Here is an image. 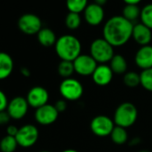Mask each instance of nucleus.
Masks as SVG:
<instances>
[{
  "mask_svg": "<svg viewBox=\"0 0 152 152\" xmlns=\"http://www.w3.org/2000/svg\"><path fill=\"white\" fill-rule=\"evenodd\" d=\"M133 23L122 15L109 18L103 27V38L114 48L126 44L132 35Z\"/></svg>",
  "mask_w": 152,
  "mask_h": 152,
  "instance_id": "nucleus-1",
  "label": "nucleus"
},
{
  "mask_svg": "<svg viewBox=\"0 0 152 152\" xmlns=\"http://www.w3.org/2000/svg\"><path fill=\"white\" fill-rule=\"evenodd\" d=\"M55 50L61 60L73 62L82 53V43L75 36L65 34L57 39Z\"/></svg>",
  "mask_w": 152,
  "mask_h": 152,
  "instance_id": "nucleus-2",
  "label": "nucleus"
},
{
  "mask_svg": "<svg viewBox=\"0 0 152 152\" xmlns=\"http://www.w3.org/2000/svg\"><path fill=\"white\" fill-rule=\"evenodd\" d=\"M137 118L138 110L136 107L130 102H124L119 105L114 115L115 124L125 129L133 125Z\"/></svg>",
  "mask_w": 152,
  "mask_h": 152,
  "instance_id": "nucleus-3",
  "label": "nucleus"
},
{
  "mask_svg": "<svg viewBox=\"0 0 152 152\" xmlns=\"http://www.w3.org/2000/svg\"><path fill=\"white\" fill-rule=\"evenodd\" d=\"M90 55L100 64H107L111 61L114 53V47L108 43L104 38L94 39L90 47Z\"/></svg>",
  "mask_w": 152,
  "mask_h": 152,
  "instance_id": "nucleus-4",
  "label": "nucleus"
},
{
  "mask_svg": "<svg viewBox=\"0 0 152 152\" xmlns=\"http://www.w3.org/2000/svg\"><path fill=\"white\" fill-rule=\"evenodd\" d=\"M59 91L64 99L75 101L82 98L83 94V86L76 79L67 78L60 83Z\"/></svg>",
  "mask_w": 152,
  "mask_h": 152,
  "instance_id": "nucleus-5",
  "label": "nucleus"
},
{
  "mask_svg": "<svg viewBox=\"0 0 152 152\" xmlns=\"http://www.w3.org/2000/svg\"><path fill=\"white\" fill-rule=\"evenodd\" d=\"M19 30L26 35H35L42 29L41 19L34 14L23 15L17 23Z\"/></svg>",
  "mask_w": 152,
  "mask_h": 152,
  "instance_id": "nucleus-6",
  "label": "nucleus"
},
{
  "mask_svg": "<svg viewBox=\"0 0 152 152\" xmlns=\"http://www.w3.org/2000/svg\"><path fill=\"white\" fill-rule=\"evenodd\" d=\"M39 130L33 124H25L19 128L16 135V140L18 145L23 148H31L39 140Z\"/></svg>",
  "mask_w": 152,
  "mask_h": 152,
  "instance_id": "nucleus-7",
  "label": "nucleus"
},
{
  "mask_svg": "<svg viewBox=\"0 0 152 152\" xmlns=\"http://www.w3.org/2000/svg\"><path fill=\"white\" fill-rule=\"evenodd\" d=\"M115 124L114 120L105 115L95 116L91 122V132L99 137H106L111 134Z\"/></svg>",
  "mask_w": 152,
  "mask_h": 152,
  "instance_id": "nucleus-8",
  "label": "nucleus"
},
{
  "mask_svg": "<svg viewBox=\"0 0 152 152\" xmlns=\"http://www.w3.org/2000/svg\"><path fill=\"white\" fill-rule=\"evenodd\" d=\"M98 65V63L91 55L81 54L73 61L75 72L82 76L92 75Z\"/></svg>",
  "mask_w": 152,
  "mask_h": 152,
  "instance_id": "nucleus-9",
  "label": "nucleus"
},
{
  "mask_svg": "<svg viewBox=\"0 0 152 152\" xmlns=\"http://www.w3.org/2000/svg\"><path fill=\"white\" fill-rule=\"evenodd\" d=\"M29 107L30 105L26 98L18 96L9 100L7 111L8 112L12 119L20 120L27 115Z\"/></svg>",
  "mask_w": 152,
  "mask_h": 152,
  "instance_id": "nucleus-10",
  "label": "nucleus"
},
{
  "mask_svg": "<svg viewBox=\"0 0 152 152\" xmlns=\"http://www.w3.org/2000/svg\"><path fill=\"white\" fill-rule=\"evenodd\" d=\"M59 112L54 105L46 104L35 111V120L41 125H50L58 118Z\"/></svg>",
  "mask_w": 152,
  "mask_h": 152,
  "instance_id": "nucleus-11",
  "label": "nucleus"
},
{
  "mask_svg": "<svg viewBox=\"0 0 152 152\" xmlns=\"http://www.w3.org/2000/svg\"><path fill=\"white\" fill-rule=\"evenodd\" d=\"M48 99H49V94L48 91L41 86L32 87L29 91L26 97V99L30 107L36 109L48 104Z\"/></svg>",
  "mask_w": 152,
  "mask_h": 152,
  "instance_id": "nucleus-12",
  "label": "nucleus"
},
{
  "mask_svg": "<svg viewBox=\"0 0 152 152\" xmlns=\"http://www.w3.org/2000/svg\"><path fill=\"white\" fill-rule=\"evenodd\" d=\"M83 18L91 26H98L105 18L104 8L95 3L89 4L83 12Z\"/></svg>",
  "mask_w": 152,
  "mask_h": 152,
  "instance_id": "nucleus-13",
  "label": "nucleus"
},
{
  "mask_svg": "<svg viewBox=\"0 0 152 152\" xmlns=\"http://www.w3.org/2000/svg\"><path fill=\"white\" fill-rule=\"evenodd\" d=\"M114 72L111 70L110 66L107 64H99L94 71L92 76L93 82L99 86H107L108 85L113 79Z\"/></svg>",
  "mask_w": 152,
  "mask_h": 152,
  "instance_id": "nucleus-14",
  "label": "nucleus"
},
{
  "mask_svg": "<svg viewBox=\"0 0 152 152\" xmlns=\"http://www.w3.org/2000/svg\"><path fill=\"white\" fill-rule=\"evenodd\" d=\"M132 38L140 47L148 46L152 40V30L141 23H136L133 25Z\"/></svg>",
  "mask_w": 152,
  "mask_h": 152,
  "instance_id": "nucleus-15",
  "label": "nucleus"
},
{
  "mask_svg": "<svg viewBox=\"0 0 152 152\" xmlns=\"http://www.w3.org/2000/svg\"><path fill=\"white\" fill-rule=\"evenodd\" d=\"M135 64L142 70L152 68V46L140 47L135 54Z\"/></svg>",
  "mask_w": 152,
  "mask_h": 152,
  "instance_id": "nucleus-16",
  "label": "nucleus"
},
{
  "mask_svg": "<svg viewBox=\"0 0 152 152\" xmlns=\"http://www.w3.org/2000/svg\"><path fill=\"white\" fill-rule=\"evenodd\" d=\"M14 66L12 56L6 52H0V81L9 77L14 71Z\"/></svg>",
  "mask_w": 152,
  "mask_h": 152,
  "instance_id": "nucleus-17",
  "label": "nucleus"
},
{
  "mask_svg": "<svg viewBox=\"0 0 152 152\" xmlns=\"http://www.w3.org/2000/svg\"><path fill=\"white\" fill-rule=\"evenodd\" d=\"M37 39L39 43L46 48L55 46L57 40L56 33L49 28H42L37 34Z\"/></svg>",
  "mask_w": 152,
  "mask_h": 152,
  "instance_id": "nucleus-18",
  "label": "nucleus"
},
{
  "mask_svg": "<svg viewBox=\"0 0 152 152\" xmlns=\"http://www.w3.org/2000/svg\"><path fill=\"white\" fill-rule=\"evenodd\" d=\"M110 68L115 74H123L127 71V62L122 55H115L111 59Z\"/></svg>",
  "mask_w": 152,
  "mask_h": 152,
  "instance_id": "nucleus-19",
  "label": "nucleus"
},
{
  "mask_svg": "<svg viewBox=\"0 0 152 152\" xmlns=\"http://www.w3.org/2000/svg\"><path fill=\"white\" fill-rule=\"evenodd\" d=\"M140 11L141 9L138 7V5H125V7L123 8L122 16L133 23V22L140 18Z\"/></svg>",
  "mask_w": 152,
  "mask_h": 152,
  "instance_id": "nucleus-20",
  "label": "nucleus"
},
{
  "mask_svg": "<svg viewBox=\"0 0 152 152\" xmlns=\"http://www.w3.org/2000/svg\"><path fill=\"white\" fill-rule=\"evenodd\" d=\"M110 137H111L112 141L115 144L123 145L128 140V133H127V131L125 128L115 125L110 134Z\"/></svg>",
  "mask_w": 152,
  "mask_h": 152,
  "instance_id": "nucleus-21",
  "label": "nucleus"
},
{
  "mask_svg": "<svg viewBox=\"0 0 152 152\" xmlns=\"http://www.w3.org/2000/svg\"><path fill=\"white\" fill-rule=\"evenodd\" d=\"M66 7L70 13H83L89 3L88 0H66Z\"/></svg>",
  "mask_w": 152,
  "mask_h": 152,
  "instance_id": "nucleus-22",
  "label": "nucleus"
},
{
  "mask_svg": "<svg viewBox=\"0 0 152 152\" xmlns=\"http://www.w3.org/2000/svg\"><path fill=\"white\" fill-rule=\"evenodd\" d=\"M18 142L15 137L6 135L0 140V150L1 152H15L18 147Z\"/></svg>",
  "mask_w": 152,
  "mask_h": 152,
  "instance_id": "nucleus-23",
  "label": "nucleus"
},
{
  "mask_svg": "<svg viewBox=\"0 0 152 152\" xmlns=\"http://www.w3.org/2000/svg\"><path fill=\"white\" fill-rule=\"evenodd\" d=\"M57 72H58V74L64 79L71 78L72 73L75 72L73 62L61 60V62L59 63L58 67H57Z\"/></svg>",
  "mask_w": 152,
  "mask_h": 152,
  "instance_id": "nucleus-24",
  "label": "nucleus"
},
{
  "mask_svg": "<svg viewBox=\"0 0 152 152\" xmlns=\"http://www.w3.org/2000/svg\"><path fill=\"white\" fill-rule=\"evenodd\" d=\"M140 20L142 24L152 30V4H147L141 8Z\"/></svg>",
  "mask_w": 152,
  "mask_h": 152,
  "instance_id": "nucleus-25",
  "label": "nucleus"
},
{
  "mask_svg": "<svg viewBox=\"0 0 152 152\" xmlns=\"http://www.w3.org/2000/svg\"><path fill=\"white\" fill-rule=\"evenodd\" d=\"M124 83L128 88H135L140 85V75L136 72H126L124 75Z\"/></svg>",
  "mask_w": 152,
  "mask_h": 152,
  "instance_id": "nucleus-26",
  "label": "nucleus"
},
{
  "mask_svg": "<svg viewBox=\"0 0 152 152\" xmlns=\"http://www.w3.org/2000/svg\"><path fill=\"white\" fill-rule=\"evenodd\" d=\"M65 25L69 30H77L82 23V17L80 14H76V13H68L65 20H64Z\"/></svg>",
  "mask_w": 152,
  "mask_h": 152,
  "instance_id": "nucleus-27",
  "label": "nucleus"
},
{
  "mask_svg": "<svg viewBox=\"0 0 152 152\" xmlns=\"http://www.w3.org/2000/svg\"><path fill=\"white\" fill-rule=\"evenodd\" d=\"M140 75V85L147 91H152V68L142 70Z\"/></svg>",
  "mask_w": 152,
  "mask_h": 152,
  "instance_id": "nucleus-28",
  "label": "nucleus"
},
{
  "mask_svg": "<svg viewBox=\"0 0 152 152\" xmlns=\"http://www.w3.org/2000/svg\"><path fill=\"white\" fill-rule=\"evenodd\" d=\"M8 103H9V100H8L6 93L3 91L0 90V112L7 110Z\"/></svg>",
  "mask_w": 152,
  "mask_h": 152,
  "instance_id": "nucleus-29",
  "label": "nucleus"
},
{
  "mask_svg": "<svg viewBox=\"0 0 152 152\" xmlns=\"http://www.w3.org/2000/svg\"><path fill=\"white\" fill-rule=\"evenodd\" d=\"M11 116L9 115L8 112L7 110L0 112V125H7L9 124L11 120Z\"/></svg>",
  "mask_w": 152,
  "mask_h": 152,
  "instance_id": "nucleus-30",
  "label": "nucleus"
},
{
  "mask_svg": "<svg viewBox=\"0 0 152 152\" xmlns=\"http://www.w3.org/2000/svg\"><path fill=\"white\" fill-rule=\"evenodd\" d=\"M55 107L56 108V110L61 113V112H64L66 107H67V104H66V100L65 99H60V100H57L56 103L54 105Z\"/></svg>",
  "mask_w": 152,
  "mask_h": 152,
  "instance_id": "nucleus-31",
  "label": "nucleus"
},
{
  "mask_svg": "<svg viewBox=\"0 0 152 152\" xmlns=\"http://www.w3.org/2000/svg\"><path fill=\"white\" fill-rule=\"evenodd\" d=\"M18 131H19V128L18 127H16L14 124H10L7 128V135L13 136V137H16V135L18 133Z\"/></svg>",
  "mask_w": 152,
  "mask_h": 152,
  "instance_id": "nucleus-32",
  "label": "nucleus"
},
{
  "mask_svg": "<svg viewBox=\"0 0 152 152\" xmlns=\"http://www.w3.org/2000/svg\"><path fill=\"white\" fill-rule=\"evenodd\" d=\"M21 73L24 77H30L31 76V71L27 67H22L21 68Z\"/></svg>",
  "mask_w": 152,
  "mask_h": 152,
  "instance_id": "nucleus-33",
  "label": "nucleus"
},
{
  "mask_svg": "<svg viewBox=\"0 0 152 152\" xmlns=\"http://www.w3.org/2000/svg\"><path fill=\"white\" fill-rule=\"evenodd\" d=\"M126 5H138L141 2V0H124Z\"/></svg>",
  "mask_w": 152,
  "mask_h": 152,
  "instance_id": "nucleus-34",
  "label": "nucleus"
},
{
  "mask_svg": "<svg viewBox=\"0 0 152 152\" xmlns=\"http://www.w3.org/2000/svg\"><path fill=\"white\" fill-rule=\"evenodd\" d=\"M94 3L103 7L107 3V0H94Z\"/></svg>",
  "mask_w": 152,
  "mask_h": 152,
  "instance_id": "nucleus-35",
  "label": "nucleus"
},
{
  "mask_svg": "<svg viewBox=\"0 0 152 152\" xmlns=\"http://www.w3.org/2000/svg\"><path fill=\"white\" fill-rule=\"evenodd\" d=\"M62 152H78V151H77V150H75V149H72V148H68V149L63 150Z\"/></svg>",
  "mask_w": 152,
  "mask_h": 152,
  "instance_id": "nucleus-36",
  "label": "nucleus"
},
{
  "mask_svg": "<svg viewBox=\"0 0 152 152\" xmlns=\"http://www.w3.org/2000/svg\"><path fill=\"white\" fill-rule=\"evenodd\" d=\"M41 152H49V151H47V150H43V151H41Z\"/></svg>",
  "mask_w": 152,
  "mask_h": 152,
  "instance_id": "nucleus-37",
  "label": "nucleus"
}]
</instances>
